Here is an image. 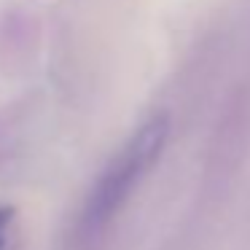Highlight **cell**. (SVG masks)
Returning <instances> with one entry per match:
<instances>
[{
	"label": "cell",
	"mask_w": 250,
	"mask_h": 250,
	"mask_svg": "<svg viewBox=\"0 0 250 250\" xmlns=\"http://www.w3.org/2000/svg\"><path fill=\"white\" fill-rule=\"evenodd\" d=\"M167 137H169V119L164 113H156L153 119H148L129 137V143L116 153L113 162L97 178L86 205H83V231L97 234L100 229L108 226V221L129 199V194L140 183V178L156 164Z\"/></svg>",
	"instance_id": "6da1fadb"
},
{
	"label": "cell",
	"mask_w": 250,
	"mask_h": 250,
	"mask_svg": "<svg viewBox=\"0 0 250 250\" xmlns=\"http://www.w3.org/2000/svg\"><path fill=\"white\" fill-rule=\"evenodd\" d=\"M14 231V210L11 207H0V250H8Z\"/></svg>",
	"instance_id": "7a4b0ae2"
}]
</instances>
